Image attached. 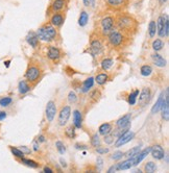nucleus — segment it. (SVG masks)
I'll return each mask as SVG.
<instances>
[{"label":"nucleus","instance_id":"nucleus-1","mask_svg":"<svg viewBox=\"0 0 169 173\" xmlns=\"http://www.w3.org/2000/svg\"><path fill=\"white\" fill-rule=\"evenodd\" d=\"M114 19L115 29L121 32L127 37H133L134 35H136L138 29H139V22L136 18L127 13L120 12L116 16H114Z\"/></svg>","mask_w":169,"mask_h":173},{"label":"nucleus","instance_id":"nucleus-2","mask_svg":"<svg viewBox=\"0 0 169 173\" xmlns=\"http://www.w3.org/2000/svg\"><path fill=\"white\" fill-rule=\"evenodd\" d=\"M105 39H106V43H108L110 47L123 48L128 44L131 37L125 36L124 33H122L121 32L114 28L105 36Z\"/></svg>","mask_w":169,"mask_h":173},{"label":"nucleus","instance_id":"nucleus-3","mask_svg":"<svg viewBox=\"0 0 169 173\" xmlns=\"http://www.w3.org/2000/svg\"><path fill=\"white\" fill-rule=\"evenodd\" d=\"M36 33L40 41L47 42V43L54 42L59 37L58 28L51 25L49 22L44 23L43 25H41L39 28H38Z\"/></svg>","mask_w":169,"mask_h":173},{"label":"nucleus","instance_id":"nucleus-4","mask_svg":"<svg viewBox=\"0 0 169 173\" xmlns=\"http://www.w3.org/2000/svg\"><path fill=\"white\" fill-rule=\"evenodd\" d=\"M114 16H105L101 18L98 22H97V28L95 29V33L98 38H105L108 33L115 28L114 26Z\"/></svg>","mask_w":169,"mask_h":173},{"label":"nucleus","instance_id":"nucleus-5","mask_svg":"<svg viewBox=\"0 0 169 173\" xmlns=\"http://www.w3.org/2000/svg\"><path fill=\"white\" fill-rule=\"evenodd\" d=\"M43 69L41 67V65L39 63H29L28 65L26 72H25V78H26V82L29 83H37L41 78V75H42Z\"/></svg>","mask_w":169,"mask_h":173},{"label":"nucleus","instance_id":"nucleus-6","mask_svg":"<svg viewBox=\"0 0 169 173\" xmlns=\"http://www.w3.org/2000/svg\"><path fill=\"white\" fill-rule=\"evenodd\" d=\"M156 33L160 38H167L169 35V18L168 15L160 16L156 20Z\"/></svg>","mask_w":169,"mask_h":173},{"label":"nucleus","instance_id":"nucleus-7","mask_svg":"<svg viewBox=\"0 0 169 173\" xmlns=\"http://www.w3.org/2000/svg\"><path fill=\"white\" fill-rule=\"evenodd\" d=\"M105 2L108 7L111 11L116 12V13H120V12H123L128 7L130 0H105Z\"/></svg>","mask_w":169,"mask_h":173},{"label":"nucleus","instance_id":"nucleus-8","mask_svg":"<svg viewBox=\"0 0 169 173\" xmlns=\"http://www.w3.org/2000/svg\"><path fill=\"white\" fill-rule=\"evenodd\" d=\"M68 5V0H52L50 3L48 10H47V15L50 16L53 13L56 12H65Z\"/></svg>","mask_w":169,"mask_h":173},{"label":"nucleus","instance_id":"nucleus-9","mask_svg":"<svg viewBox=\"0 0 169 173\" xmlns=\"http://www.w3.org/2000/svg\"><path fill=\"white\" fill-rule=\"evenodd\" d=\"M65 12H56L50 15L49 23L56 28H59L65 22Z\"/></svg>","mask_w":169,"mask_h":173},{"label":"nucleus","instance_id":"nucleus-10","mask_svg":"<svg viewBox=\"0 0 169 173\" xmlns=\"http://www.w3.org/2000/svg\"><path fill=\"white\" fill-rule=\"evenodd\" d=\"M103 49V45L101 41L99 40L98 37L96 36V38H92L90 41V53L93 55V57H96V55L100 54L102 52Z\"/></svg>","mask_w":169,"mask_h":173},{"label":"nucleus","instance_id":"nucleus-11","mask_svg":"<svg viewBox=\"0 0 169 173\" xmlns=\"http://www.w3.org/2000/svg\"><path fill=\"white\" fill-rule=\"evenodd\" d=\"M71 115V107L70 106H63L61 111H59V118H58V122L61 126H64L67 124L69 118H70Z\"/></svg>","mask_w":169,"mask_h":173},{"label":"nucleus","instance_id":"nucleus-12","mask_svg":"<svg viewBox=\"0 0 169 173\" xmlns=\"http://www.w3.org/2000/svg\"><path fill=\"white\" fill-rule=\"evenodd\" d=\"M135 134L133 131H131L130 129H127V131H125L123 134H121L120 136L118 137L117 141L115 142V147H120L122 145L128 143L130 141H131V139L134 138Z\"/></svg>","mask_w":169,"mask_h":173},{"label":"nucleus","instance_id":"nucleus-13","mask_svg":"<svg viewBox=\"0 0 169 173\" xmlns=\"http://www.w3.org/2000/svg\"><path fill=\"white\" fill-rule=\"evenodd\" d=\"M56 114V106L55 102L52 100H50L47 102L46 104V109H45V115H46V119L48 122H52L53 119L55 117Z\"/></svg>","mask_w":169,"mask_h":173},{"label":"nucleus","instance_id":"nucleus-14","mask_svg":"<svg viewBox=\"0 0 169 173\" xmlns=\"http://www.w3.org/2000/svg\"><path fill=\"white\" fill-rule=\"evenodd\" d=\"M150 97H151V91H150L149 88H144L142 92H141L139 99H138V106L143 107L147 106V103L149 102Z\"/></svg>","mask_w":169,"mask_h":173},{"label":"nucleus","instance_id":"nucleus-15","mask_svg":"<svg viewBox=\"0 0 169 173\" xmlns=\"http://www.w3.org/2000/svg\"><path fill=\"white\" fill-rule=\"evenodd\" d=\"M150 149H151V147H147V148H145V149L140 150L136 156L131 157V163H133V166H137L138 164L142 162V161L145 159L147 156H148V153L150 152Z\"/></svg>","mask_w":169,"mask_h":173},{"label":"nucleus","instance_id":"nucleus-16","mask_svg":"<svg viewBox=\"0 0 169 173\" xmlns=\"http://www.w3.org/2000/svg\"><path fill=\"white\" fill-rule=\"evenodd\" d=\"M162 118L165 120V121H168L169 120V95H168V89L165 90V97H164V101H163L162 107Z\"/></svg>","mask_w":169,"mask_h":173},{"label":"nucleus","instance_id":"nucleus-17","mask_svg":"<svg viewBox=\"0 0 169 173\" xmlns=\"http://www.w3.org/2000/svg\"><path fill=\"white\" fill-rule=\"evenodd\" d=\"M61 50L59 48L55 47V46H49L48 47V50H47V57L49 58L50 61H53V62H56L61 58Z\"/></svg>","mask_w":169,"mask_h":173},{"label":"nucleus","instance_id":"nucleus-18","mask_svg":"<svg viewBox=\"0 0 169 173\" xmlns=\"http://www.w3.org/2000/svg\"><path fill=\"white\" fill-rule=\"evenodd\" d=\"M131 114H126L123 117L119 118L117 121H116V126L119 128H125L128 129L131 126Z\"/></svg>","mask_w":169,"mask_h":173},{"label":"nucleus","instance_id":"nucleus-19","mask_svg":"<svg viewBox=\"0 0 169 173\" xmlns=\"http://www.w3.org/2000/svg\"><path fill=\"white\" fill-rule=\"evenodd\" d=\"M150 152H151L152 157L156 160H162V159H164V156H165V151L163 149V147L160 146V145H155V146H152L151 149H150Z\"/></svg>","mask_w":169,"mask_h":173},{"label":"nucleus","instance_id":"nucleus-20","mask_svg":"<svg viewBox=\"0 0 169 173\" xmlns=\"http://www.w3.org/2000/svg\"><path fill=\"white\" fill-rule=\"evenodd\" d=\"M39 38H38L37 33L33 32H28V35L26 36V42L29 44L33 48H37L38 45H39Z\"/></svg>","mask_w":169,"mask_h":173},{"label":"nucleus","instance_id":"nucleus-21","mask_svg":"<svg viewBox=\"0 0 169 173\" xmlns=\"http://www.w3.org/2000/svg\"><path fill=\"white\" fill-rule=\"evenodd\" d=\"M73 125L75 128H81L83 126V115L78 110H75L73 112Z\"/></svg>","mask_w":169,"mask_h":173},{"label":"nucleus","instance_id":"nucleus-22","mask_svg":"<svg viewBox=\"0 0 169 173\" xmlns=\"http://www.w3.org/2000/svg\"><path fill=\"white\" fill-rule=\"evenodd\" d=\"M151 58H152V61H153V63H155L156 66H158V67H165L166 66V60L162 57L161 54L153 53V54H151Z\"/></svg>","mask_w":169,"mask_h":173},{"label":"nucleus","instance_id":"nucleus-23","mask_svg":"<svg viewBox=\"0 0 169 173\" xmlns=\"http://www.w3.org/2000/svg\"><path fill=\"white\" fill-rule=\"evenodd\" d=\"M31 90L30 86L28 85V82H26V80H21L20 82H19L18 85V91L20 94H26L27 92H29Z\"/></svg>","mask_w":169,"mask_h":173},{"label":"nucleus","instance_id":"nucleus-24","mask_svg":"<svg viewBox=\"0 0 169 173\" xmlns=\"http://www.w3.org/2000/svg\"><path fill=\"white\" fill-rule=\"evenodd\" d=\"M88 21H89V14L83 10L79 14V18H78V25L80 27L86 26L88 24Z\"/></svg>","mask_w":169,"mask_h":173},{"label":"nucleus","instance_id":"nucleus-25","mask_svg":"<svg viewBox=\"0 0 169 173\" xmlns=\"http://www.w3.org/2000/svg\"><path fill=\"white\" fill-rule=\"evenodd\" d=\"M112 128H113V126L111 123H103V124L99 126L98 132H99V135H102V136L108 135L112 131Z\"/></svg>","mask_w":169,"mask_h":173},{"label":"nucleus","instance_id":"nucleus-26","mask_svg":"<svg viewBox=\"0 0 169 173\" xmlns=\"http://www.w3.org/2000/svg\"><path fill=\"white\" fill-rule=\"evenodd\" d=\"M100 97H101V92H100L98 89H94V90H92L89 93V99L92 101L93 103L97 102V101L100 99Z\"/></svg>","mask_w":169,"mask_h":173},{"label":"nucleus","instance_id":"nucleus-27","mask_svg":"<svg viewBox=\"0 0 169 173\" xmlns=\"http://www.w3.org/2000/svg\"><path fill=\"white\" fill-rule=\"evenodd\" d=\"M163 101H164V93L160 95L159 99L156 100V104L152 106V109H151V114H156L158 112H160V111H161V107H162Z\"/></svg>","mask_w":169,"mask_h":173},{"label":"nucleus","instance_id":"nucleus-28","mask_svg":"<svg viewBox=\"0 0 169 173\" xmlns=\"http://www.w3.org/2000/svg\"><path fill=\"white\" fill-rule=\"evenodd\" d=\"M94 85V78L93 77H89L83 83V88H81V92L86 93V92H89V90Z\"/></svg>","mask_w":169,"mask_h":173},{"label":"nucleus","instance_id":"nucleus-29","mask_svg":"<svg viewBox=\"0 0 169 173\" xmlns=\"http://www.w3.org/2000/svg\"><path fill=\"white\" fill-rule=\"evenodd\" d=\"M101 68H102V70H105V71H108L110 70L111 68L113 67V65H114V60L113 58H105V60H102L101 62Z\"/></svg>","mask_w":169,"mask_h":173},{"label":"nucleus","instance_id":"nucleus-30","mask_svg":"<svg viewBox=\"0 0 169 173\" xmlns=\"http://www.w3.org/2000/svg\"><path fill=\"white\" fill-rule=\"evenodd\" d=\"M108 79H109V76L106 73H99V74H97L95 77V82L100 86L105 85V83L108 82Z\"/></svg>","mask_w":169,"mask_h":173},{"label":"nucleus","instance_id":"nucleus-31","mask_svg":"<svg viewBox=\"0 0 169 173\" xmlns=\"http://www.w3.org/2000/svg\"><path fill=\"white\" fill-rule=\"evenodd\" d=\"M156 21L151 20L148 24V36L149 38H153L156 37Z\"/></svg>","mask_w":169,"mask_h":173},{"label":"nucleus","instance_id":"nucleus-32","mask_svg":"<svg viewBox=\"0 0 169 173\" xmlns=\"http://www.w3.org/2000/svg\"><path fill=\"white\" fill-rule=\"evenodd\" d=\"M152 73V68L149 65H143L140 68V74L142 76H149Z\"/></svg>","mask_w":169,"mask_h":173},{"label":"nucleus","instance_id":"nucleus-33","mask_svg":"<svg viewBox=\"0 0 169 173\" xmlns=\"http://www.w3.org/2000/svg\"><path fill=\"white\" fill-rule=\"evenodd\" d=\"M164 42H163V40L161 39H156L155 41L152 42V49L155 51H160V50H162L163 47H164Z\"/></svg>","mask_w":169,"mask_h":173},{"label":"nucleus","instance_id":"nucleus-34","mask_svg":"<svg viewBox=\"0 0 169 173\" xmlns=\"http://www.w3.org/2000/svg\"><path fill=\"white\" fill-rule=\"evenodd\" d=\"M21 163H23L24 165H26L27 167H30V168H39L40 167V164L34 162L33 160H28V159H24L22 157L21 159Z\"/></svg>","mask_w":169,"mask_h":173},{"label":"nucleus","instance_id":"nucleus-35","mask_svg":"<svg viewBox=\"0 0 169 173\" xmlns=\"http://www.w3.org/2000/svg\"><path fill=\"white\" fill-rule=\"evenodd\" d=\"M65 135L66 137L69 139H74L76 134H75V126L74 125H69L65 131Z\"/></svg>","mask_w":169,"mask_h":173},{"label":"nucleus","instance_id":"nucleus-36","mask_svg":"<svg viewBox=\"0 0 169 173\" xmlns=\"http://www.w3.org/2000/svg\"><path fill=\"white\" fill-rule=\"evenodd\" d=\"M138 95H139V90H136V91L131 92V93L128 95L127 101H128V103H130L131 106H135V103H136V101H137Z\"/></svg>","mask_w":169,"mask_h":173},{"label":"nucleus","instance_id":"nucleus-37","mask_svg":"<svg viewBox=\"0 0 169 173\" xmlns=\"http://www.w3.org/2000/svg\"><path fill=\"white\" fill-rule=\"evenodd\" d=\"M144 170H145V172L153 173L156 170V165L153 162H147L144 166Z\"/></svg>","mask_w":169,"mask_h":173},{"label":"nucleus","instance_id":"nucleus-38","mask_svg":"<svg viewBox=\"0 0 169 173\" xmlns=\"http://www.w3.org/2000/svg\"><path fill=\"white\" fill-rule=\"evenodd\" d=\"M141 150L140 146H137V147H134L131 148V150H128L126 153H124V156L127 157V159H131V157H133L134 156H136V154L139 152V151Z\"/></svg>","mask_w":169,"mask_h":173},{"label":"nucleus","instance_id":"nucleus-39","mask_svg":"<svg viewBox=\"0 0 169 173\" xmlns=\"http://www.w3.org/2000/svg\"><path fill=\"white\" fill-rule=\"evenodd\" d=\"M100 144H101V141H100L99 136L97 134L93 135L92 139H91V145H92L93 147H98L100 146Z\"/></svg>","mask_w":169,"mask_h":173},{"label":"nucleus","instance_id":"nucleus-40","mask_svg":"<svg viewBox=\"0 0 169 173\" xmlns=\"http://www.w3.org/2000/svg\"><path fill=\"white\" fill-rule=\"evenodd\" d=\"M9 148H11L12 153L14 154L16 157H19V159H22V157H24V153L22 152V151L19 149V148H16V147H13V146H11Z\"/></svg>","mask_w":169,"mask_h":173},{"label":"nucleus","instance_id":"nucleus-41","mask_svg":"<svg viewBox=\"0 0 169 173\" xmlns=\"http://www.w3.org/2000/svg\"><path fill=\"white\" fill-rule=\"evenodd\" d=\"M12 102H13V99L11 97H3L0 99V106H3V107L8 106Z\"/></svg>","mask_w":169,"mask_h":173},{"label":"nucleus","instance_id":"nucleus-42","mask_svg":"<svg viewBox=\"0 0 169 173\" xmlns=\"http://www.w3.org/2000/svg\"><path fill=\"white\" fill-rule=\"evenodd\" d=\"M68 101L70 103H76V101H77V95L75 94V92L73 91H71V92H69V94H68Z\"/></svg>","mask_w":169,"mask_h":173},{"label":"nucleus","instance_id":"nucleus-43","mask_svg":"<svg viewBox=\"0 0 169 173\" xmlns=\"http://www.w3.org/2000/svg\"><path fill=\"white\" fill-rule=\"evenodd\" d=\"M55 147H56V149H58V151L61 154H64L66 152V147H65V145L62 143L61 141H58L55 143Z\"/></svg>","mask_w":169,"mask_h":173},{"label":"nucleus","instance_id":"nucleus-44","mask_svg":"<svg viewBox=\"0 0 169 173\" xmlns=\"http://www.w3.org/2000/svg\"><path fill=\"white\" fill-rule=\"evenodd\" d=\"M114 135L112 134V131L110 132L108 135H105V138H103V141H105V143L106 144H112L113 142H114Z\"/></svg>","mask_w":169,"mask_h":173},{"label":"nucleus","instance_id":"nucleus-45","mask_svg":"<svg viewBox=\"0 0 169 173\" xmlns=\"http://www.w3.org/2000/svg\"><path fill=\"white\" fill-rule=\"evenodd\" d=\"M122 156H124V152H122V151H115V152L112 154V159L114 161L120 160L122 159Z\"/></svg>","mask_w":169,"mask_h":173},{"label":"nucleus","instance_id":"nucleus-46","mask_svg":"<svg viewBox=\"0 0 169 173\" xmlns=\"http://www.w3.org/2000/svg\"><path fill=\"white\" fill-rule=\"evenodd\" d=\"M96 152L99 153V154H105L109 152V148H105V147H100L98 146L96 148Z\"/></svg>","mask_w":169,"mask_h":173},{"label":"nucleus","instance_id":"nucleus-47","mask_svg":"<svg viewBox=\"0 0 169 173\" xmlns=\"http://www.w3.org/2000/svg\"><path fill=\"white\" fill-rule=\"evenodd\" d=\"M19 149H20L23 153H30V150L28 149L26 146H21V147H19Z\"/></svg>","mask_w":169,"mask_h":173},{"label":"nucleus","instance_id":"nucleus-48","mask_svg":"<svg viewBox=\"0 0 169 173\" xmlns=\"http://www.w3.org/2000/svg\"><path fill=\"white\" fill-rule=\"evenodd\" d=\"M96 163H97V165L99 166V168H101L102 165H103V160L100 156H98L97 157V160H96Z\"/></svg>","mask_w":169,"mask_h":173},{"label":"nucleus","instance_id":"nucleus-49","mask_svg":"<svg viewBox=\"0 0 169 173\" xmlns=\"http://www.w3.org/2000/svg\"><path fill=\"white\" fill-rule=\"evenodd\" d=\"M83 2H84V5L86 7H89L91 3H92V0H83Z\"/></svg>","mask_w":169,"mask_h":173},{"label":"nucleus","instance_id":"nucleus-50","mask_svg":"<svg viewBox=\"0 0 169 173\" xmlns=\"http://www.w3.org/2000/svg\"><path fill=\"white\" fill-rule=\"evenodd\" d=\"M5 118H6V113L5 112H2V111H0V121L4 120Z\"/></svg>","mask_w":169,"mask_h":173},{"label":"nucleus","instance_id":"nucleus-51","mask_svg":"<svg viewBox=\"0 0 169 173\" xmlns=\"http://www.w3.org/2000/svg\"><path fill=\"white\" fill-rule=\"evenodd\" d=\"M44 172H46V173H52L53 170L51 168H49V167H45V168H44Z\"/></svg>","mask_w":169,"mask_h":173},{"label":"nucleus","instance_id":"nucleus-52","mask_svg":"<svg viewBox=\"0 0 169 173\" xmlns=\"http://www.w3.org/2000/svg\"><path fill=\"white\" fill-rule=\"evenodd\" d=\"M33 150L34 151L39 150V143H38V142H36V143L33 144Z\"/></svg>","mask_w":169,"mask_h":173},{"label":"nucleus","instance_id":"nucleus-53","mask_svg":"<svg viewBox=\"0 0 169 173\" xmlns=\"http://www.w3.org/2000/svg\"><path fill=\"white\" fill-rule=\"evenodd\" d=\"M44 141H45L44 136H39V138H38V142H44Z\"/></svg>","mask_w":169,"mask_h":173},{"label":"nucleus","instance_id":"nucleus-54","mask_svg":"<svg viewBox=\"0 0 169 173\" xmlns=\"http://www.w3.org/2000/svg\"><path fill=\"white\" fill-rule=\"evenodd\" d=\"M59 162H61V164H62V166H63V167H65V168H66V167H67V164H66V162H65V161L63 160V159L59 160Z\"/></svg>","mask_w":169,"mask_h":173},{"label":"nucleus","instance_id":"nucleus-55","mask_svg":"<svg viewBox=\"0 0 169 173\" xmlns=\"http://www.w3.org/2000/svg\"><path fill=\"white\" fill-rule=\"evenodd\" d=\"M165 2H167V0H160V3H162V4H164Z\"/></svg>","mask_w":169,"mask_h":173}]
</instances>
